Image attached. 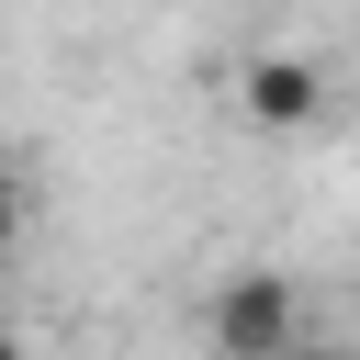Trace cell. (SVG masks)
Returning a JSON list of instances; mask_svg holds the SVG:
<instances>
[{
    "label": "cell",
    "instance_id": "obj_1",
    "mask_svg": "<svg viewBox=\"0 0 360 360\" xmlns=\"http://www.w3.org/2000/svg\"><path fill=\"white\" fill-rule=\"evenodd\" d=\"M202 326H214V360H281L304 338V304H292L281 270H225V292H214Z\"/></svg>",
    "mask_w": 360,
    "mask_h": 360
},
{
    "label": "cell",
    "instance_id": "obj_2",
    "mask_svg": "<svg viewBox=\"0 0 360 360\" xmlns=\"http://www.w3.org/2000/svg\"><path fill=\"white\" fill-rule=\"evenodd\" d=\"M236 112H248L259 135H292V124L326 112V68H315V56H248V68H236Z\"/></svg>",
    "mask_w": 360,
    "mask_h": 360
},
{
    "label": "cell",
    "instance_id": "obj_3",
    "mask_svg": "<svg viewBox=\"0 0 360 360\" xmlns=\"http://www.w3.org/2000/svg\"><path fill=\"white\" fill-rule=\"evenodd\" d=\"M11 236H22V169L0 158V259H11Z\"/></svg>",
    "mask_w": 360,
    "mask_h": 360
},
{
    "label": "cell",
    "instance_id": "obj_4",
    "mask_svg": "<svg viewBox=\"0 0 360 360\" xmlns=\"http://www.w3.org/2000/svg\"><path fill=\"white\" fill-rule=\"evenodd\" d=\"M0 360H34V349H22V326H11V315H0Z\"/></svg>",
    "mask_w": 360,
    "mask_h": 360
},
{
    "label": "cell",
    "instance_id": "obj_5",
    "mask_svg": "<svg viewBox=\"0 0 360 360\" xmlns=\"http://www.w3.org/2000/svg\"><path fill=\"white\" fill-rule=\"evenodd\" d=\"M281 360H326V349H304V338H292V349H281Z\"/></svg>",
    "mask_w": 360,
    "mask_h": 360
},
{
    "label": "cell",
    "instance_id": "obj_6",
    "mask_svg": "<svg viewBox=\"0 0 360 360\" xmlns=\"http://www.w3.org/2000/svg\"><path fill=\"white\" fill-rule=\"evenodd\" d=\"M326 360H360V349H326Z\"/></svg>",
    "mask_w": 360,
    "mask_h": 360
}]
</instances>
